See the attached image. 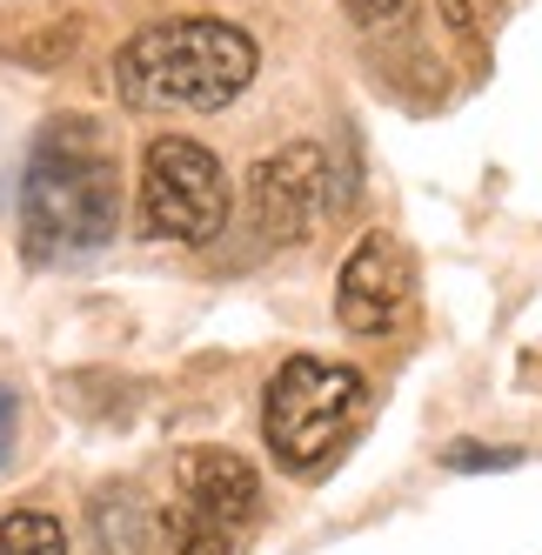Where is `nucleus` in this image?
I'll use <instances>...</instances> for the list:
<instances>
[{"instance_id": "10", "label": "nucleus", "mask_w": 542, "mask_h": 555, "mask_svg": "<svg viewBox=\"0 0 542 555\" xmlns=\"http://www.w3.org/2000/svg\"><path fill=\"white\" fill-rule=\"evenodd\" d=\"M409 8H415V0H341V14L356 21V27H369V34L402 27V21H409Z\"/></svg>"}, {"instance_id": "4", "label": "nucleus", "mask_w": 542, "mask_h": 555, "mask_svg": "<svg viewBox=\"0 0 542 555\" xmlns=\"http://www.w3.org/2000/svg\"><path fill=\"white\" fill-rule=\"evenodd\" d=\"M141 221L154 242H181V248H208L228 228V175L221 162L188 141V134H162L141 154Z\"/></svg>"}, {"instance_id": "1", "label": "nucleus", "mask_w": 542, "mask_h": 555, "mask_svg": "<svg viewBox=\"0 0 542 555\" xmlns=\"http://www.w3.org/2000/svg\"><path fill=\"white\" fill-rule=\"evenodd\" d=\"M121 234V168L88 114H54L21 168V255L34 268L101 255Z\"/></svg>"}, {"instance_id": "12", "label": "nucleus", "mask_w": 542, "mask_h": 555, "mask_svg": "<svg viewBox=\"0 0 542 555\" xmlns=\"http://www.w3.org/2000/svg\"><path fill=\"white\" fill-rule=\"evenodd\" d=\"M449 468H516L522 455L516 449H482V442H455L449 455H442Z\"/></svg>"}, {"instance_id": "6", "label": "nucleus", "mask_w": 542, "mask_h": 555, "mask_svg": "<svg viewBox=\"0 0 542 555\" xmlns=\"http://www.w3.org/2000/svg\"><path fill=\"white\" fill-rule=\"evenodd\" d=\"M335 202H341V188H335V168L315 141H288L248 168V208H255V228L268 242H301Z\"/></svg>"}, {"instance_id": "11", "label": "nucleus", "mask_w": 542, "mask_h": 555, "mask_svg": "<svg viewBox=\"0 0 542 555\" xmlns=\"http://www.w3.org/2000/svg\"><path fill=\"white\" fill-rule=\"evenodd\" d=\"M489 14H495V0H442V27L462 34V41H476L489 27Z\"/></svg>"}, {"instance_id": "13", "label": "nucleus", "mask_w": 542, "mask_h": 555, "mask_svg": "<svg viewBox=\"0 0 542 555\" xmlns=\"http://www.w3.org/2000/svg\"><path fill=\"white\" fill-rule=\"evenodd\" d=\"M14 428H21V402H14L8 388H0V462L14 455Z\"/></svg>"}, {"instance_id": "7", "label": "nucleus", "mask_w": 542, "mask_h": 555, "mask_svg": "<svg viewBox=\"0 0 542 555\" xmlns=\"http://www.w3.org/2000/svg\"><path fill=\"white\" fill-rule=\"evenodd\" d=\"M409 288H415V268H409L402 242L375 228L348 248V261L335 274V322L348 335H389L409 308Z\"/></svg>"}, {"instance_id": "8", "label": "nucleus", "mask_w": 542, "mask_h": 555, "mask_svg": "<svg viewBox=\"0 0 542 555\" xmlns=\"http://www.w3.org/2000/svg\"><path fill=\"white\" fill-rule=\"evenodd\" d=\"M88 522H94L101 555H141L147 535H154V515H147L141 495H128V489H101L94 508H88Z\"/></svg>"}, {"instance_id": "3", "label": "nucleus", "mask_w": 542, "mask_h": 555, "mask_svg": "<svg viewBox=\"0 0 542 555\" xmlns=\"http://www.w3.org/2000/svg\"><path fill=\"white\" fill-rule=\"evenodd\" d=\"M369 409V382L341 362H315V354H295L268 375L261 388V435L268 455H275L288 475H315L341 442L348 428Z\"/></svg>"}, {"instance_id": "2", "label": "nucleus", "mask_w": 542, "mask_h": 555, "mask_svg": "<svg viewBox=\"0 0 542 555\" xmlns=\"http://www.w3.org/2000/svg\"><path fill=\"white\" fill-rule=\"evenodd\" d=\"M107 74H114V94L141 114H221L255 88L261 48L248 27L221 14H181V21L134 27L114 48Z\"/></svg>"}, {"instance_id": "5", "label": "nucleus", "mask_w": 542, "mask_h": 555, "mask_svg": "<svg viewBox=\"0 0 542 555\" xmlns=\"http://www.w3.org/2000/svg\"><path fill=\"white\" fill-rule=\"evenodd\" d=\"M255 515H261V475L235 449H195L162 529L175 555H235L255 529Z\"/></svg>"}, {"instance_id": "9", "label": "nucleus", "mask_w": 542, "mask_h": 555, "mask_svg": "<svg viewBox=\"0 0 542 555\" xmlns=\"http://www.w3.org/2000/svg\"><path fill=\"white\" fill-rule=\"evenodd\" d=\"M0 555H67V529L48 508H14L0 522Z\"/></svg>"}]
</instances>
